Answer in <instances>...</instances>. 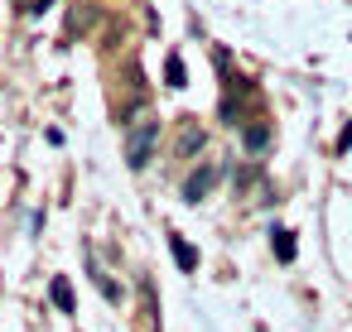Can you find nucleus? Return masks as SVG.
Here are the masks:
<instances>
[{"instance_id": "obj_13", "label": "nucleus", "mask_w": 352, "mask_h": 332, "mask_svg": "<svg viewBox=\"0 0 352 332\" xmlns=\"http://www.w3.org/2000/svg\"><path fill=\"white\" fill-rule=\"evenodd\" d=\"M49 5H54V0H34V5H25V10H34V15H39V10H49Z\"/></svg>"}, {"instance_id": "obj_3", "label": "nucleus", "mask_w": 352, "mask_h": 332, "mask_svg": "<svg viewBox=\"0 0 352 332\" xmlns=\"http://www.w3.org/2000/svg\"><path fill=\"white\" fill-rule=\"evenodd\" d=\"M203 145H208L203 126H198L193 116H184V121H179V140H174V154H179V159H193V154H198Z\"/></svg>"}, {"instance_id": "obj_10", "label": "nucleus", "mask_w": 352, "mask_h": 332, "mask_svg": "<svg viewBox=\"0 0 352 332\" xmlns=\"http://www.w3.org/2000/svg\"><path fill=\"white\" fill-rule=\"evenodd\" d=\"M164 78H169V87H184V82H188V73H184V58H179V54H169V63H164Z\"/></svg>"}, {"instance_id": "obj_12", "label": "nucleus", "mask_w": 352, "mask_h": 332, "mask_svg": "<svg viewBox=\"0 0 352 332\" xmlns=\"http://www.w3.org/2000/svg\"><path fill=\"white\" fill-rule=\"evenodd\" d=\"M347 150H352V121H347L342 135H338V154H347Z\"/></svg>"}, {"instance_id": "obj_6", "label": "nucleus", "mask_w": 352, "mask_h": 332, "mask_svg": "<svg viewBox=\"0 0 352 332\" xmlns=\"http://www.w3.org/2000/svg\"><path fill=\"white\" fill-rule=\"evenodd\" d=\"M270 250H275V260L289 265V260H294V236H289L285 226H275V231H270Z\"/></svg>"}, {"instance_id": "obj_1", "label": "nucleus", "mask_w": 352, "mask_h": 332, "mask_svg": "<svg viewBox=\"0 0 352 332\" xmlns=\"http://www.w3.org/2000/svg\"><path fill=\"white\" fill-rule=\"evenodd\" d=\"M155 150H160V116L131 121V126H126V164L140 174V169L155 159Z\"/></svg>"}, {"instance_id": "obj_4", "label": "nucleus", "mask_w": 352, "mask_h": 332, "mask_svg": "<svg viewBox=\"0 0 352 332\" xmlns=\"http://www.w3.org/2000/svg\"><path fill=\"white\" fill-rule=\"evenodd\" d=\"M87 274H92V284L102 289V298H111V303H121V284H116V279H111V274H107V270H102L97 260H87Z\"/></svg>"}, {"instance_id": "obj_8", "label": "nucleus", "mask_w": 352, "mask_h": 332, "mask_svg": "<svg viewBox=\"0 0 352 332\" xmlns=\"http://www.w3.org/2000/svg\"><path fill=\"white\" fill-rule=\"evenodd\" d=\"M92 25H97V10H92V5H78V10L68 15V34H87Z\"/></svg>"}, {"instance_id": "obj_5", "label": "nucleus", "mask_w": 352, "mask_h": 332, "mask_svg": "<svg viewBox=\"0 0 352 332\" xmlns=\"http://www.w3.org/2000/svg\"><path fill=\"white\" fill-rule=\"evenodd\" d=\"M241 145H246L251 154H265V150H270V126H246V130H241Z\"/></svg>"}, {"instance_id": "obj_11", "label": "nucleus", "mask_w": 352, "mask_h": 332, "mask_svg": "<svg viewBox=\"0 0 352 332\" xmlns=\"http://www.w3.org/2000/svg\"><path fill=\"white\" fill-rule=\"evenodd\" d=\"M140 298H145V313L160 322V308H155V284H150V279H140Z\"/></svg>"}, {"instance_id": "obj_9", "label": "nucleus", "mask_w": 352, "mask_h": 332, "mask_svg": "<svg viewBox=\"0 0 352 332\" xmlns=\"http://www.w3.org/2000/svg\"><path fill=\"white\" fill-rule=\"evenodd\" d=\"M49 294H54V303H58V313H73V308H78V303H73V284H68L63 274H58V279L49 284Z\"/></svg>"}, {"instance_id": "obj_2", "label": "nucleus", "mask_w": 352, "mask_h": 332, "mask_svg": "<svg viewBox=\"0 0 352 332\" xmlns=\"http://www.w3.org/2000/svg\"><path fill=\"white\" fill-rule=\"evenodd\" d=\"M217 178H222V164H203V169H193V174L184 178V198H188V202H203V198L217 188Z\"/></svg>"}, {"instance_id": "obj_7", "label": "nucleus", "mask_w": 352, "mask_h": 332, "mask_svg": "<svg viewBox=\"0 0 352 332\" xmlns=\"http://www.w3.org/2000/svg\"><path fill=\"white\" fill-rule=\"evenodd\" d=\"M169 250H174V260H179V270H198V250L184 241V236H169Z\"/></svg>"}]
</instances>
